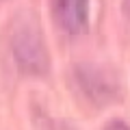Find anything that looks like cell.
<instances>
[{"label":"cell","instance_id":"3","mask_svg":"<svg viewBox=\"0 0 130 130\" xmlns=\"http://www.w3.org/2000/svg\"><path fill=\"white\" fill-rule=\"evenodd\" d=\"M78 76V83L83 87V91H87L89 98H93L95 102H104L115 93V85L106 78V74H102V70L91 67V65H85L76 72Z\"/></svg>","mask_w":130,"mask_h":130},{"label":"cell","instance_id":"4","mask_svg":"<svg viewBox=\"0 0 130 130\" xmlns=\"http://www.w3.org/2000/svg\"><path fill=\"white\" fill-rule=\"evenodd\" d=\"M104 130H130V126L126 121H121V119H113V121H108L104 126Z\"/></svg>","mask_w":130,"mask_h":130},{"label":"cell","instance_id":"2","mask_svg":"<svg viewBox=\"0 0 130 130\" xmlns=\"http://www.w3.org/2000/svg\"><path fill=\"white\" fill-rule=\"evenodd\" d=\"M52 15L63 32L80 35L87 28L89 0H50Z\"/></svg>","mask_w":130,"mask_h":130},{"label":"cell","instance_id":"1","mask_svg":"<svg viewBox=\"0 0 130 130\" xmlns=\"http://www.w3.org/2000/svg\"><path fill=\"white\" fill-rule=\"evenodd\" d=\"M13 56L24 72L41 74L48 65L46 50H43L41 37H39L35 24H20L13 32Z\"/></svg>","mask_w":130,"mask_h":130}]
</instances>
